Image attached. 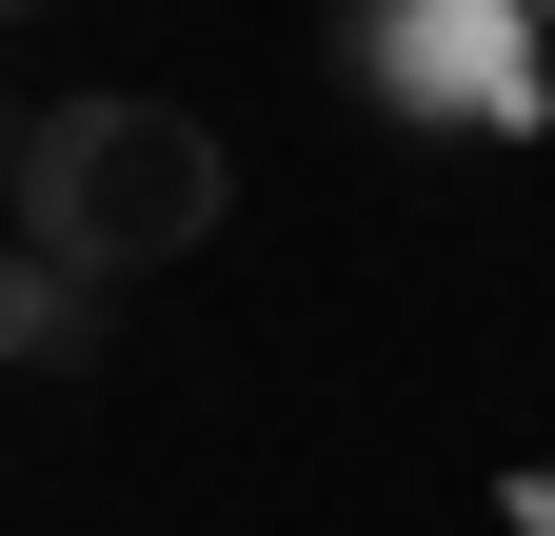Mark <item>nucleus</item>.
<instances>
[{"instance_id": "obj_2", "label": "nucleus", "mask_w": 555, "mask_h": 536, "mask_svg": "<svg viewBox=\"0 0 555 536\" xmlns=\"http://www.w3.org/2000/svg\"><path fill=\"white\" fill-rule=\"evenodd\" d=\"M337 60H358L397 119H437V140H535V119H555L535 0H358V21H337Z\"/></svg>"}, {"instance_id": "obj_5", "label": "nucleus", "mask_w": 555, "mask_h": 536, "mask_svg": "<svg viewBox=\"0 0 555 536\" xmlns=\"http://www.w3.org/2000/svg\"><path fill=\"white\" fill-rule=\"evenodd\" d=\"M0 179H21V119H0Z\"/></svg>"}, {"instance_id": "obj_3", "label": "nucleus", "mask_w": 555, "mask_h": 536, "mask_svg": "<svg viewBox=\"0 0 555 536\" xmlns=\"http://www.w3.org/2000/svg\"><path fill=\"white\" fill-rule=\"evenodd\" d=\"M60 339H80V279H60L40 239H0V378H21V358H60Z\"/></svg>"}, {"instance_id": "obj_1", "label": "nucleus", "mask_w": 555, "mask_h": 536, "mask_svg": "<svg viewBox=\"0 0 555 536\" xmlns=\"http://www.w3.org/2000/svg\"><path fill=\"white\" fill-rule=\"evenodd\" d=\"M219 199H238V159H219V119H179V100H60V119H21V219H40L60 279L198 258Z\"/></svg>"}, {"instance_id": "obj_4", "label": "nucleus", "mask_w": 555, "mask_h": 536, "mask_svg": "<svg viewBox=\"0 0 555 536\" xmlns=\"http://www.w3.org/2000/svg\"><path fill=\"white\" fill-rule=\"evenodd\" d=\"M496 516H516V536H555V477H535V457H516V477H496Z\"/></svg>"}]
</instances>
